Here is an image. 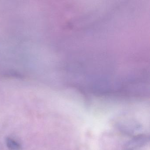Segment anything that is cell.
I'll list each match as a JSON object with an SVG mask.
<instances>
[{
  "label": "cell",
  "mask_w": 150,
  "mask_h": 150,
  "mask_svg": "<svg viewBox=\"0 0 150 150\" xmlns=\"http://www.w3.org/2000/svg\"><path fill=\"white\" fill-rule=\"evenodd\" d=\"M149 137L145 134H140L135 137L128 144L127 146L129 148H135L144 146L148 143Z\"/></svg>",
  "instance_id": "6da1fadb"
},
{
  "label": "cell",
  "mask_w": 150,
  "mask_h": 150,
  "mask_svg": "<svg viewBox=\"0 0 150 150\" xmlns=\"http://www.w3.org/2000/svg\"><path fill=\"white\" fill-rule=\"evenodd\" d=\"M6 143L7 147L10 150H21V146L17 142L12 138H7Z\"/></svg>",
  "instance_id": "7a4b0ae2"
}]
</instances>
